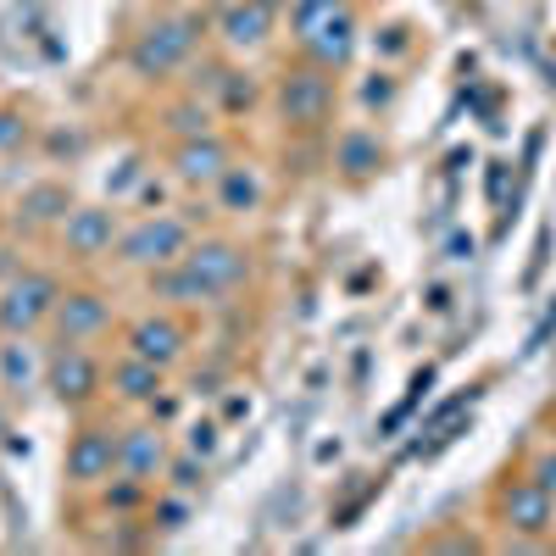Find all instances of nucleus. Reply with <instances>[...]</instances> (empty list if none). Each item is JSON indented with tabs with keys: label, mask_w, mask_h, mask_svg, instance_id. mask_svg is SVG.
Returning a JSON list of instances; mask_svg holds the SVG:
<instances>
[{
	"label": "nucleus",
	"mask_w": 556,
	"mask_h": 556,
	"mask_svg": "<svg viewBox=\"0 0 556 556\" xmlns=\"http://www.w3.org/2000/svg\"><path fill=\"white\" fill-rule=\"evenodd\" d=\"M212 45L206 34V7H178V0H156L151 12H139L123 34V73L139 89H167L195 67V56Z\"/></svg>",
	"instance_id": "nucleus-1"
},
{
	"label": "nucleus",
	"mask_w": 556,
	"mask_h": 556,
	"mask_svg": "<svg viewBox=\"0 0 556 556\" xmlns=\"http://www.w3.org/2000/svg\"><path fill=\"white\" fill-rule=\"evenodd\" d=\"M345 101V73L290 51L267 73V123L278 139H329Z\"/></svg>",
	"instance_id": "nucleus-2"
},
{
	"label": "nucleus",
	"mask_w": 556,
	"mask_h": 556,
	"mask_svg": "<svg viewBox=\"0 0 556 556\" xmlns=\"http://www.w3.org/2000/svg\"><path fill=\"white\" fill-rule=\"evenodd\" d=\"M184 267L195 273V285L206 290V317L228 312V306H251L262 295V240L245 235L240 223H212L190 240L184 251Z\"/></svg>",
	"instance_id": "nucleus-3"
},
{
	"label": "nucleus",
	"mask_w": 556,
	"mask_h": 556,
	"mask_svg": "<svg viewBox=\"0 0 556 556\" xmlns=\"http://www.w3.org/2000/svg\"><path fill=\"white\" fill-rule=\"evenodd\" d=\"M201 235V223L190 217V206H156V212H128L123 217V235H117V251H112V267L128 273V278H146V273H162L173 267L190 240Z\"/></svg>",
	"instance_id": "nucleus-4"
},
{
	"label": "nucleus",
	"mask_w": 556,
	"mask_h": 556,
	"mask_svg": "<svg viewBox=\"0 0 556 556\" xmlns=\"http://www.w3.org/2000/svg\"><path fill=\"white\" fill-rule=\"evenodd\" d=\"M201 334H206V317L146 301V306L123 312L117 340H112V345H123V351H134V356H146V362L167 367V374L178 379L184 367H190V356L201 351Z\"/></svg>",
	"instance_id": "nucleus-5"
},
{
	"label": "nucleus",
	"mask_w": 556,
	"mask_h": 556,
	"mask_svg": "<svg viewBox=\"0 0 556 556\" xmlns=\"http://www.w3.org/2000/svg\"><path fill=\"white\" fill-rule=\"evenodd\" d=\"M178 84H190L223 123H245V117L267 112V73L256 62H240V56L217 51V45H206V51L195 56V67Z\"/></svg>",
	"instance_id": "nucleus-6"
},
{
	"label": "nucleus",
	"mask_w": 556,
	"mask_h": 556,
	"mask_svg": "<svg viewBox=\"0 0 556 556\" xmlns=\"http://www.w3.org/2000/svg\"><path fill=\"white\" fill-rule=\"evenodd\" d=\"M117 323H123V301L117 285H106L101 273H67L62 278V295L51 312V340H78V345H112L117 340Z\"/></svg>",
	"instance_id": "nucleus-7"
},
{
	"label": "nucleus",
	"mask_w": 556,
	"mask_h": 556,
	"mask_svg": "<svg viewBox=\"0 0 556 556\" xmlns=\"http://www.w3.org/2000/svg\"><path fill=\"white\" fill-rule=\"evenodd\" d=\"M45 395L67 417L106 406V345H78L45 334Z\"/></svg>",
	"instance_id": "nucleus-8"
},
{
	"label": "nucleus",
	"mask_w": 556,
	"mask_h": 556,
	"mask_svg": "<svg viewBox=\"0 0 556 556\" xmlns=\"http://www.w3.org/2000/svg\"><path fill=\"white\" fill-rule=\"evenodd\" d=\"M123 217H128V206H117V201H78L62 217L56 240H51V262H62L67 273H101V267H112Z\"/></svg>",
	"instance_id": "nucleus-9"
},
{
	"label": "nucleus",
	"mask_w": 556,
	"mask_h": 556,
	"mask_svg": "<svg viewBox=\"0 0 556 556\" xmlns=\"http://www.w3.org/2000/svg\"><path fill=\"white\" fill-rule=\"evenodd\" d=\"M112 473H117V412L112 406L78 412L62 440V495H89Z\"/></svg>",
	"instance_id": "nucleus-10"
},
{
	"label": "nucleus",
	"mask_w": 556,
	"mask_h": 556,
	"mask_svg": "<svg viewBox=\"0 0 556 556\" xmlns=\"http://www.w3.org/2000/svg\"><path fill=\"white\" fill-rule=\"evenodd\" d=\"M73 206H78L73 178H67V173H39V178H28L23 190L7 201V217H0V228H7L12 240L34 245V251H51L56 228H62V217H67Z\"/></svg>",
	"instance_id": "nucleus-11"
},
{
	"label": "nucleus",
	"mask_w": 556,
	"mask_h": 556,
	"mask_svg": "<svg viewBox=\"0 0 556 556\" xmlns=\"http://www.w3.org/2000/svg\"><path fill=\"white\" fill-rule=\"evenodd\" d=\"M62 278H67L62 262L28 256V267L0 285V334H45V329H51Z\"/></svg>",
	"instance_id": "nucleus-12"
},
{
	"label": "nucleus",
	"mask_w": 556,
	"mask_h": 556,
	"mask_svg": "<svg viewBox=\"0 0 556 556\" xmlns=\"http://www.w3.org/2000/svg\"><path fill=\"white\" fill-rule=\"evenodd\" d=\"M245 151V139L235 128H212V134H195V139H173V146H156V162L167 167V178L178 184L184 195H206L212 184L228 173V162H235Z\"/></svg>",
	"instance_id": "nucleus-13"
},
{
	"label": "nucleus",
	"mask_w": 556,
	"mask_h": 556,
	"mask_svg": "<svg viewBox=\"0 0 556 556\" xmlns=\"http://www.w3.org/2000/svg\"><path fill=\"white\" fill-rule=\"evenodd\" d=\"M490 518H495L501 534L556 540V495L529 468H513V473H501V484L490 490Z\"/></svg>",
	"instance_id": "nucleus-14"
},
{
	"label": "nucleus",
	"mask_w": 556,
	"mask_h": 556,
	"mask_svg": "<svg viewBox=\"0 0 556 556\" xmlns=\"http://www.w3.org/2000/svg\"><path fill=\"white\" fill-rule=\"evenodd\" d=\"M278 28H285V17L256 7V0H212V7H206L212 45H217V51H228V56H240V62L273 56L278 39H285Z\"/></svg>",
	"instance_id": "nucleus-15"
},
{
	"label": "nucleus",
	"mask_w": 556,
	"mask_h": 556,
	"mask_svg": "<svg viewBox=\"0 0 556 556\" xmlns=\"http://www.w3.org/2000/svg\"><path fill=\"white\" fill-rule=\"evenodd\" d=\"M395 151H390V139L374 117H362V123H334L329 134V173L334 184H345V190H367V184H379L390 173Z\"/></svg>",
	"instance_id": "nucleus-16"
},
{
	"label": "nucleus",
	"mask_w": 556,
	"mask_h": 556,
	"mask_svg": "<svg viewBox=\"0 0 556 556\" xmlns=\"http://www.w3.org/2000/svg\"><path fill=\"white\" fill-rule=\"evenodd\" d=\"M206 206H212L217 223H256L273 206V162L240 151L228 162V173L206 190Z\"/></svg>",
	"instance_id": "nucleus-17"
},
{
	"label": "nucleus",
	"mask_w": 556,
	"mask_h": 556,
	"mask_svg": "<svg viewBox=\"0 0 556 556\" xmlns=\"http://www.w3.org/2000/svg\"><path fill=\"white\" fill-rule=\"evenodd\" d=\"M178 451V429H167L162 417L151 412H117V468L134 473V479H146V484H162L167 473V462Z\"/></svg>",
	"instance_id": "nucleus-18"
},
{
	"label": "nucleus",
	"mask_w": 556,
	"mask_h": 556,
	"mask_svg": "<svg viewBox=\"0 0 556 556\" xmlns=\"http://www.w3.org/2000/svg\"><path fill=\"white\" fill-rule=\"evenodd\" d=\"M167 384H173L167 367L134 356V351H123V345H106V406H112V412H123V417H128V412H151Z\"/></svg>",
	"instance_id": "nucleus-19"
},
{
	"label": "nucleus",
	"mask_w": 556,
	"mask_h": 556,
	"mask_svg": "<svg viewBox=\"0 0 556 556\" xmlns=\"http://www.w3.org/2000/svg\"><path fill=\"white\" fill-rule=\"evenodd\" d=\"M362 39H367L362 34V7H356V0H345V7H334L323 23H312L301 39H290V51H301V56H312L323 67H334V73H351Z\"/></svg>",
	"instance_id": "nucleus-20"
},
{
	"label": "nucleus",
	"mask_w": 556,
	"mask_h": 556,
	"mask_svg": "<svg viewBox=\"0 0 556 556\" xmlns=\"http://www.w3.org/2000/svg\"><path fill=\"white\" fill-rule=\"evenodd\" d=\"M146 117H151V128H156V146H173V139H195V134L223 128V117L195 96L190 84H167V89H156L151 106H146Z\"/></svg>",
	"instance_id": "nucleus-21"
},
{
	"label": "nucleus",
	"mask_w": 556,
	"mask_h": 556,
	"mask_svg": "<svg viewBox=\"0 0 556 556\" xmlns=\"http://www.w3.org/2000/svg\"><path fill=\"white\" fill-rule=\"evenodd\" d=\"M45 390V334H0V395L17 412Z\"/></svg>",
	"instance_id": "nucleus-22"
},
{
	"label": "nucleus",
	"mask_w": 556,
	"mask_h": 556,
	"mask_svg": "<svg viewBox=\"0 0 556 556\" xmlns=\"http://www.w3.org/2000/svg\"><path fill=\"white\" fill-rule=\"evenodd\" d=\"M39 106L23 101V96H7L0 101V162H17L39 146Z\"/></svg>",
	"instance_id": "nucleus-23"
},
{
	"label": "nucleus",
	"mask_w": 556,
	"mask_h": 556,
	"mask_svg": "<svg viewBox=\"0 0 556 556\" xmlns=\"http://www.w3.org/2000/svg\"><path fill=\"white\" fill-rule=\"evenodd\" d=\"M195 513H201V495H184V490L156 484V495H151V506H146V529H151L156 545H162V540H173V534L190 529Z\"/></svg>",
	"instance_id": "nucleus-24"
},
{
	"label": "nucleus",
	"mask_w": 556,
	"mask_h": 556,
	"mask_svg": "<svg viewBox=\"0 0 556 556\" xmlns=\"http://www.w3.org/2000/svg\"><path fill=\"white\" fill-rule=\"evenodd\" d=\"M89 146H96V139H89L84 123H45L34 156H39L45 167H78V162L89 156Z\"/></svg>",
	"instance_id": "nucleus-25"
},
{
	"label": "nucleus",
	"mask_w": 556,
	"mask_h": 556,
	"mask_svg": "<svg viewBox=\"0 0 556 556\" xmlns=\"http://www.w3.org/2000/svg\"><path fill=\"white\" fill-rule=\"evenodd\" d=\"M223 434H228V424H223L217 412H195V417H184V424H178V445L195 451V456H206V462H217Z\"/></svg>",
	"instance_id": "nucleus-26"
},
{
	"label": "nucleus",
	"mask_w": 556,
	"mask_h": 556,
	"mask_svg": "<svg viewBox=\"0 0 556 556\" xmlns=\"http://www.w3.org/2000/svg\"><path fill=\"white\" fill-rule=\"evenodd\" d=\"M212 468H217V462H206V456H195V451L178 445L173 462H167V473H162V484H167V490H184V495H206Z\"/></svg>",
	"instance_id": "nucleus-27"
},
{
	"label": "nucleus",
	"mask_w": 556,
	"mask_h": 556,
	"mask_svg": "<svg viewBox=\"0 0 556 556\" xmlns=\"http://www.w3.org/2000/svg\"><path fill=\"white\" fill-rule=\"evenodd\" d=\"M356 101H362V112H367V117H374V112L384 117V112L401 101V78H395V67H384V62H379L374 73H367V78L356 84Z\"/></svg>",
	"instance_id": "nucleus-28"
},
{
	"label": "nucleus",
	"mask_w": 556,
	"mask_h": 556,
	"mask_svg": "<svg viewBox=\"0 0 556 556\" xmlns=\"http://www.w3.org/2000/svg\"><path fill=\"white\" fill-rule=\"evenodd\" d=\"M334 7H345V0H290V7H285V28H290V39H301L312 23H323Z\"/></svg>",
	"instance_id": "nucleus-29"
},
{
	"label": "nucleus",
	"mask_w": 556,
	"mask_h": 556,
	"mask_svg": "<svg viewBox=\"0 0 556 556\" xmlns=\"http://www.w3.org/2000/svg\"><path fill=\"white\" fill-rule=\"evenodd\" d=\"M406 51H412V23H384V28L374 34V56H379L384 67H401Z\"/></svg>",
	"instance_id": "nucleus-30"
},
{
	"label": "nucleus",
	"mask_w": 556,
	"mask_h": 556,
	"mask_svg": "<svg viewBox=\"0 0 556 556\" xmlns=\"http://www.w3.org/2000/svg\"><path fill=\"white\" fill-rule=\"evenodd\" d=\"M523 468H529V473H534V479H540L551 495H556V445H534Z\"/></svg>",
	"instance_id": "nucleus-31"
},
{
	"label": "nucleus",
	"mask_w": 556,
	"mask_h": 556,
	"mask_svg": "<svg viewBox=\"0 0 556 556\" xmlns=\"http://www.w3.org/2000/svg\"><path fill=\"white\" fill-rule=\"evenodd\" d=\"M12 434H17V406H12L7 395H0V451L12 445Z\"/></svg>",
	"instance_id": "nucleus-32"
},
{
	"label": "nucleus",
	"mask_w": 556,
	"mask_h": 556,
	"mask_svg": "<svg viewBox=\"0 0 556 556\" xmlns=\"http://www.w3.org/2000/svg\"><path fill=\"white\" fill-rule=\"evenodd\" d=\"M256 7H267V12H278V17H285V7H290V0H256Z\"/></svg>",
	"instance_id": "nucleus-33"
}]
</instances>
